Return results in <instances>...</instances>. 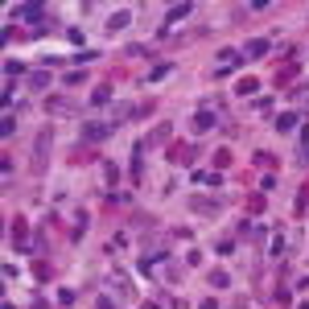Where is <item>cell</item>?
I'll return each mask as SVG.
<instances>
[{
	"label": "cell",
	"instance_id": "2",
	"mask_svg": "<svg viewBox=\"0 0 309 309\" xmlns=\"http://www.w3.org/2000/svg\"><path fill=\"white\" fill-rule=\"evenodd\" d=\"M17 13H21L25 21H42V5H21Z\"/></svg>",
	"mask_w": 309,
	"mask_h": 309
},
{
	"label": "cell",
	"instance_id": "4",
	"mask_svg": "<svg viewBox=\"0 0 309 309\" xmlns=\"http://www.w3.org/2000/svg\"><path fill=\"white\" fill-rule=\"evenodd\" d=\"M264 50H268V42H252V46H247V54H252V58H260Z\"/></svg>",
	"mask_w": 309,
	"mask_h": 309
},
{
	"label": "cell",
	"instance_id": "3",
	"mask_svg": "<svg viewBox=\"0 0 309 309\" xmlns=\"http://www.w3.org/2000/svg\"><path fill=\"white\" fill-rule=\"evenodd\" d=\"M185 13H190V5H173V9H169V21H181Z\"/></svg>",
	"mask_w": 309,
	"mask_h": 309
},
{
	"label": "cell",
	"instance_id": "1",
	"mask_svg": "<svg viewBox=\"0 0 309 309\" xmlns=\"http://www.w3.org/2000/svg\"><path fill=\"white\" fill-rule=\"evenodd\" d=\"M83 136H87V140H103V136H111V128H107V124H87Z\"/></svg>",
	"mask_w": 309,
	"mask_h": 309
}]
</instances>
